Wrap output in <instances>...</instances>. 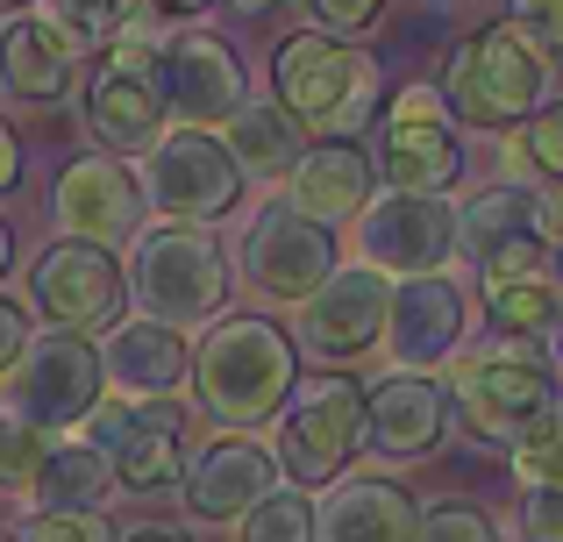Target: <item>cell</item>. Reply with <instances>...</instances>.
<instances>
[{"mask_svg": "<svg viewBox=\"0 0 563 542\" xmlns=\"http://www.w3.org/2000/svg\"><path fill=\"white\" fill-rule=\"evenodd\" d=\"M8 272H14V229L0 222V278H8Z\"/></svg>", "mask_w": 563, "mask_h": 542, "instance_id": "ee69618b", "label": "cell"}, {"mask_svg": "<svg viewBox=\"0 0 563 542\" xmlns=\"http://www.w3.org/2000/svg\"><path fill=\"white\" fill-rule=\"evenodd\" d=\"M29 350V314L14 300H0V378L14 372V357H22Z\"/></svg>", "mask_w": 563, "mask_h": 542, "instance_id": "ab89813d", "label": "cell"}, {"mask_svg": "<svg viewBox=\"0 0 563 542\" xmlns=\"http://www.w3.org/2000/svg\"><path fill=\"white\" fill-rule=\"evenodd\" d=\"M536 236V186H485V193H471L464 208H456V251L471 257V265H493L499 251H514V243Z\"/></svg>", "mask_w": 563, "mask_h": 542, "instance_id": "484cf974", "label": "cell"}, {"mask_svg": "<svg viewBox=\"0 0 563 542\" xmlns=\"http://www.w3.org/2000/svg\"><path fill=\"white\" fill-rule=\"evenodd\" d=\"M235 8H243V14H264V8H272V0H235Z\"/></svg>", "mask_w": 563, "mask_h": 542, "instance_id": "7dc6e473", "label": "cell"}, {"mask_svg": "<svg viewBox=\"0 0 563 542\" xmlns=\"http://www.w3.org/2000/svg\"><path fill=\"white\" fill-rule=\"evenodd\" d=\"M86 129H93L108 151H151L165 136V93L151 79H122V71H100L86 86Z\"/></svg>", "mask_w": 563, "mask_h": 542, "instance_id": "d4e9b609", "label": "cell"}, {"mask_svg": "<svg viewBox=\"0 0 563 542\" xmlns=\"http://www.w3.org/2000/svg\"><path fill=\"white\" fill-rule=\"evenodd\" d=\"M514 478H521L528 493H550L563 486V400L550 407V414L536 421V429L514 443Z\"/></svg>", "mask_w": 563, "mask_h": 542, "instance_id": "f1b7e54d", "label": "cell"}, {"mask_svg": "<svg viewBox=\"0 0 563 542\" xmlns=\"http://www.w3.org/2000/svg\"><path fill=\"white\" fill-rule=\"evenodd\" d=\"M536 243H542L550 257H563V186L536 193Z\"/></svg>", "mask_w": 563, "mask_h": 542, "instance_id": "f35d334b", "label": "cell"}, {"mask_svg": "<svg viewBox=\"0 0 563 542\" xmlns=\"http://www.w3.org/2000/svg\"><path fill=\"white\" fill-rule=\"evenodd\" d=\"M157 14H200V8H214V0H151Z\"/></svg>", "mask_w": 563, "mask_h": 542, "instance_id": "7bdbcfd3", "label": "cell"}, {"mask_svg": "<svg viewBox=\"0 0 563 542\" xmlns=\"http://www.w3.org/2000/svg\"><path fill=\"white\" fill-rule=\"evenodd\" d=\"M357 450H364V386H357V378H343V372L300 378L292 400L278 407L272 457L286 464L292 478H307V486H329V478L350 472Z\"/></svg>", "mask_w": 563, "mask_h": 542, "instance_id": "5b68a950", "label": "cell"}, {"mask_svg": "<svg viewBox=\"0 0 563 542\" xmlns=\"http://www.w3.org/2000/svg\"><path fill=\"white\" fill-rule=\"evenodd\" d=\"M143 200H157V214L186 229H207L243 200V165L214 129H165L143 157Z\"/></svg>", "mask_w": 563, "mask_h": 542, "instance_id": "52a82bcc", "label": "cell"}, {"mask_svg": "<svg viewBox=\"0 0 563 542\" xmlns=\"http://www.w3.org/2000/svg\"><path fill=\"white\" fill-rule=\"evenodd\" d=\"M550 272H556V278H550V286H556V300H563V257H550Z\"/></svg>", "mask_w": 563, "mask_h": 542, "instance_id": "bcb514c9", "label": "cell"}, {"mask_svg": "<svg viewBox=\"0 0 563 542\" xmlns=\"http://www.w3.org/2000/svg\"><path fill=\"white\" fill-rule=\"evenodd\" d=\"M122 14H129V0H43V22H51L71 51H79V43H100V51H108V43L122 36Z\"/></svg>", "mask_w": 563, "mask_h": 542, "instance_id": "f546056e", "label": "cell"}, {"mask_svg": "<svg viewBox=\"0 0 563 542\" xmlns=\"http://www.w3.org/2000/svg\"><path fill=\"white\" fill-rule=\"evenodd\" d=\"M464 329H471V307L442 272L399 278L393 307H385V357H393V372H435L442 357L464 350Z\"/></svg>", "mask_w": 563, "mask_h": 542, "instance_id": "e0dca14e", "label": "cell"}, {"mask_svg": "<svg viewBox=\"0 0 563 542\" xmlns=\"http://www.w3.org/2000/svg\"><path fill=\"white\" fill-rule=\"evenodd\" d=\"M542 86H550V65H542L507 22H485L478 36L456 43L442 100H450V114L471 122V129H521L528 114H542Z\"/></svg>", "mask_w": 563, "mask_h": 542, "instance_id": "277c9868", "label": "cell"}, {"mask_svg": "<svg viewBox=\"0 0 563 542\" xmlns=\"http://www.w3.org/2000/svg\"><path fill=\"white\" fill-rule=\"evenodd\" d=\"M0 542H14V535H0Z\"/></svg>", "mask_w": 563, "mask_h": 542, "instance_id": "681fc988", "label": "cell"}, {"mask_svg": "<svg viewBox=\"0 0 563 542\" xmlns=\"http://www.w3.org/2000/svg\"><path fill=\"white\" fill-rule=\"evenodd\" d=\"M456 400H464V414L478 421V435H499V443L514 450L563 400V392H556V372H550V357H542V350L499 335L493 350H478V357L464 364Z\"/></svg>", "mask_w": 563, "mask_h": 542, "instance_id": "ba28073f", "label": "cell"}, {"mask_svg": "<svg viewBox=\"0 0 563 542\" xmlns=\"http://www.w3.org/2000/svg\"><path fill=\"white\" fill-rule=\"evenodd\" d=\"M129 542H186L179 529H143V535H129Z\"/></svg>", "mask_w": 563, "mask_h": 542, "instance_id": "f6af8a7d", "label": "cell"}, {"mask_svg": "<svg viewBox=\"0 0 563 542\" xmlns=\"http://www.w3.org/2000/svg\"><path fill=\"white\" fill-rule=\"evenodd\" d=\"M179 493H186V515L192 521H243L257 500H272L278 493V457L257 443V435H214V443H200L186 457V478H179Z\"/></svg>", "mask_w": 563, "mask_h": 542, "instance_id": "2e32d148", "label": "cell"}, {"mask_svg": "<svg viewBox=\"0 0 563 542\" xmlns=\"http://www.w3.org/2000/svg\"><path fill=\"white\" fill-rule=\"evenodd\" d=\"M286 186H292V208H300L307 222L335 229V222H357V214L372 208L378 179H372V157H364L357 143H314Z\"/></svg>", "mask_w": 563, "mask_h": 542, "instance_id": "7402d4cb", "label": "cell"}, {"mask_svg": "<svg viewBox=\"0 0 563 542\" xmlns=\"http://www.w3.org/2000/svg\"><path fill=\"white\" fill-rule=\"evenodd\" d=\"M385 307H393V278L372 272V265H335L329 286L300 307V343L314 357L343 364V357H364V350L385 343Z\"/></svg>", "mask_w": 563, "mask_h": 542, "instance_id": "9a60e30c", "label": "cell"}, {"mask_svg": "<svg viewBox=\"0 0 563 542\" xmlns=\"http://www.w3.org/2000/svg\"><path fill=\"white\" fill-rule=\"evenodd\" d=\"M507 29L542 57V65L563 57V0H507Z\"/></svg>", "mask_w": 563, "mask_h": 542, "instance_id": "836d02e7", "label": "cell"}, {"mask_svg": "<svg viewBox=\"0 0 563 542\" xmlns=\"http://www.w3.org/2000/svg\"><path fill=\"white\" fill-rule=\"evenodd\" d=\"M186 386H192V407H200L207 421H221V429H257V421H272L278 407L292 400V386H300V343H292L286 329H272L264 314H229L200 335Z\"/></svg>", "mask_w": 563, "mask_h": 542, "instance_id": "6da1fadb", "label": "cell"}, {"mask_svg": "<svg viewBox=\"0 0 563 542\" xmlns=\"http://www.w3.org/2000/svg\"><path fill=\"white\" fill-rule=\"evenodd\" d=\"M542 357H550V372H563V300H556L550 329H542Z\"/></svg>", "mask_w": 563, "mask_h": 542, "instance_id": "b9f144b4", "label": "cell"}, {"mask_svg": "<svg viewBox=\"0 0 563 542\" xmlns=\"http://www.w3.org/2000/svg\"><path fill=\"white\" fill-rule=\"evenodd\" d=\"M357 265L385 278H428L456 257V208L442 193H372V208L357 214Z\"/></svg>", "mask_w": 563, "mask_h": 542, "instance_id": "8fae6325", "label": "cell"}, {"mask_svg": "<svg viewBox=\"0 0 563 542\" xmlns=\"http://www.w3.org/2000/svg\"><path fill=\"white\" fill-rule=\"evenodd\" d=\"M229 157L243 165V179H264V186H278V179H292L300 172V157H307V129L292 122L278 100H243V108L229 114Z\"/></svg>", "mask_w": 563, "mask_h": 542, "instance_id": "cb8c5ba5", "label": "cell"}, {"mask_svg": "<svg viewBox=\"0 0 563 542\" xmlns=\"http://www.w3.org/2000/svg\"><path fill=\"white\" fill-rule=\"evenodd\" d=\"M129 300L143 307V321L157 329H207L229 300V257L207 229L165 222V229H143L136 257H129Z\"/></svg>", "mask_w": 563, "mask_h": 542, "instance_id": "3957f363", "label": "cell"}, {"mask_svg": "<svg viewBox=\"0 0 563 542\" xmlns=\"http://www.w3.org/2000/svg\"><path fill=\"white\" fill-rule=\"evenodd\" d=\"M192 372V350L179 329H157V321H114L100 335V378H108L114 400H172Z\"/></svg>", "mask_w": 563, "mask_h": 542, "instance_id": "d6986e66", "label": "cell"}, {"mask_svg": "<svg viewBox=\"0 0 563 542\" xmlns=\"http://www.w3.org/2000/svg\"><path fill=\"white\" fill-rule=\"evenodd\" d=\"M22 186V143H14V129L0 122V193H14Z\"/></svg>", "mask_w": 563, "mask_h": 542, "instance_id": "60d3db41", "label": "cell"}, {"mask_svg": "<svg viewBox=\"0 0 563 542\" xmlns=\"http://www.w3.org/2000/svg\"><path fill=\"white\" fill-rule=\"evenodd\" d=\"M43 443H51L43 429H29V421H14V414H8V421H0V478H14V486H29V478H36V464L51 457Z\"/></svg>", "mask_w": 563, "mask_h": 542, "instance_id": "e575fe53", "label": "cell"}, {"mask_svg": "<svg viewBox=\"0 0 563 542\" xmlns=\"http://www.w3.org/2000/svg\"><path fill=\"white\" fill-rule=\"evenodd\" d=\"M114 486V464L100 457V450L86 443H51V457L36 464V478H29V500H36V515H100V500H108Z\"/></svg>", "mask_w": 563, "mask_h": 542, "instance_id": "4316f807", "label": "cell"}, {"mask_svg": "<svg viewBox=\"0 0 563 542\" xmlns=\"http://www.w3.org/2000/svg\"><path fill=\"white\" fill-rule=\"evenodd\" d=\"M378 8L385 0H307V14H314L321 36H357V29L378 22Z\"/></svg>", "mask_w": 563, "mask_h": 542, "instance_id": "8d00e7d4", "label": "cell"}, {"mask_svg": "<svg viewBox=\"0 0 563 542\" xmlns=\"http://www.w3.org/2000/svg\"><path fill=\"white\" fill-rule=\"evenodd\" d=\"M421 507L399 478H343L329 500H314V542H413Z\"/></svg>", "mask_w": 563, "mask_h": 542, "instance_id": "ffe728a7", "label": "cell"}, {"mask_svg": "<svg viewBox=\"0 0 563 542\" xmlns=\"http://www.w3.org/2000/svg\"><path fill=\"white\" fill-rule=\"evenodd\" d=\"M22 542H114V529L100 515H36Z\"/></svg>", "mask_w": 563, "mask_h": 542, "instance_id": "d590c367", "label": "cell"}, {"mask_svg": "<svg viewBox=\"0 0 563 542\" xmlns=\"http://www.w3.org/2000/svg\"><path fill=\"white\" fill-rule=\"evenodd\" d=\"M378 165L393 193H450L456 172H464V143L450 129V100L442 86L413 79L393 93V114H385V143H378Z\"/></svg>", "mask_w": 563, "mask_h": 542, "instance_id": "7c38bea8", "label": "cell"}, {"mask_svg": "<svg viewBox=\"0 0 563 542\" xmlns=\"http://www.w3.org/2000/svg\"><path fill=\"white\" fill-rule=\"evenodd\" d=\"M243 542H314V500L278 486L272 500H257L243 515Z\"/></svg>", "mask_w": 563, "mask_h": 542, "instance_id": "4dcf8cb0", "label": "cell"}, {"mask_svg": "<svg viewBox=\"0 0 563 542\" xmlns=\"http://www.w3.org/2000/svg\"><path fill=\"white\" fill-rule=\"evenodd\" d=\"M521 535L528 542H563V486L528 493V500H521Z\"/></svg>", "mask_w": 563, "mask_h": 542, "instance_id": "74e56055", "label": "cell"}, {"mask_svg": "<svg viewBox=\"0 0 563 542\" xmlns=\"http://www.w3.org/2000/svg\"><path fill=\"white\" fill-rule=\"evenodd\" d=\"M335 265H343V257H335V229L307 222L292 200H272V208L243 229V278H250L257 300L307 307L321 286H329Z\"/></svg>", "mask_w": 563, "mask_h": 542, "instance_id": "9c48e42d", "label": "cell"}, {"mask_svg": "<svg viewBox=\"0 0 563 542\" xmlns=\"http://www.w3.org/2000/svg\"><path fill=\"white\" fill-rule=\"evenodd\" d=\"M413 542H499V521L478 500H428Z\"/></svg>", "mask_w": 563, "mask_h": 542, "instance_id": "d6a6232c", "label": "cell"}, {"mask_svg": "<svg viewBox=\"0 0 563 542\" xmlns=\"http://www.w3.org/2000/svg\"><path fill=\"white\" fill-rule=\"evenodd\" d=\"M108 464H114V486H129V493L179 486L186 478V414L172 400H129Z\"/></svg>", "mask_w": 563, "mask_h": 542, "instance_id": "44dd1931", "label": "cell"}, {"mask_svg": "<svg viewBox=\"0 0 563 542\" xmlns=\"http://www.w3.org/2000/svg\"><path fill=\"white\" fill-rule=\"evenodd\" d=\"M57 229H65V243H93V251H114V243H136L143 236V179L122 165V157H71L65 172H57Z\"/></svg>", "mask_w": 563, "mask_h": 542, "instance_id": "4fadbf2b", "label": "cell"}, {"mask_svg": "<svg viewBox=\"0 0 563 542\" xmlns=\"http://www.w3.org/2000/svg\"><path fill=\"white\" fill-rule=\"evenodd\" d=\"M0 8H29V0H0Z\"/></svg>", "mask_w": 563, "mask_h": 542, "instance_id": "c3c4849f", "label": "cell"}, {"mask_svg": "<svg viewBox=\"0 0 563 542\" xmlns=\"http://www.w3.org/2000/svg\"><path fill=\"white\" fill-rule=\"evenodd\" d=\"M272 79H278V108L300 129H321V143H357V129L378 114L372 57L350 51L343 36H321V29H300V36L278 43Z\"/></svg>", "mask_w": 563, "mask_h": 542, "instance_id": "7a4b0ae2", "label": "cell"}, {"mask_svg": "<svg viewBox=\"0 0 563 542\" xmlns=\"http://www.w3.org/2000/svg\"><path fill=\"white\" fill-rule=\"evenodd\" d=\"M485 314H493V329H499V335L528 343V335L550 329V314H556V286H550V278H514V286H485Z\"/></svg>", "mask_w": 563, "mask_h": 542, "instance_id": "83f0119b", "label": "cell"}, {"mask_svg": "<svg viewBox=\"0 0 563 542\" xmlns=\"http://www.w3.org/2000/svg\"><path fill=\"white\" fill-rule=\"evenodd\" d=\"M456 392L435 372H378L364 386V443L385 457H428L450 429Z\"/></svg>", "mask_w": 563, "mask_h": 542, "instance_id": "ac0fdd59", "label": "cell"}, {"mask_svg": "<svg viewBox=\"0 0 563 542\" xmlns=\"http://www.w3.org/2000/svg\"><path fill=\"white\" fill-rule=\"evenodd\" d=\"M0 86H8L14 100H57L71 86V43L57 36L43 14H14L8 29H0Z\"/></svg>", "mask_w": 563, "mask_h": 542, "instance_id": "603a6c76", "label": "cell"}, {"mask_svg": "<svg viewBox=\"0 0 563 542\" xmlns=\"http://www.w3.org/2000/svg\"><path fill=\"white\" fill-rule=\"evenodd\" d=\"M514 165L536 172L542 186H563V100L521 122V143H514Z\"/></svg>", "mask_w": 563, "mask_h": 542, "instance_id": "1f68e13d", "label": "cell"}, {"mask_svg": "<svg viewBox=\"0 0 563 542\" xmlns=\"http://www.w3.org/2000/svg\"><path fill=\"white\" fill-rule=\"evenodd\" d=\"M29 307L65 335H100L129 307V272L114 265V251H93V243H51L29 265Z\"/></svg>", "mask_w": 563, "mask_h": 542, "instance_id": "30bf717a", "label": "cell"}, {"mask_svg": "<svg viewBox=\"0 0 563 542\" xmlns=\"http://www.w3.org/2000/svg\"><path fill=\"white\" fill-rule=\"evenodd\" d=\"M157 93H165V114H179V129H214L250 100V71L214 29H179L157 57Z\"/></svg>", "mask_w": 563, "mask_h": 542, "instance_id": "5bb4252c", "label": "cell"}, {"mask_svg": "<svg viewBox=\"0 0 563 542\" xmlns=\"http://www.w3.org/2000/svg\"><path fill=\"white\" fill-rule=\"evenodd\" d=\"M108 378H100V343L93 335H65V329H43L29 335V350L14 357L8 372V414L29 421V429H79L86 414L100 407Z\"/></svg>", "mask_w": 563, "mask_h": 542, "instance_id": "8992f818", "label": "cell"}]
</instances>
